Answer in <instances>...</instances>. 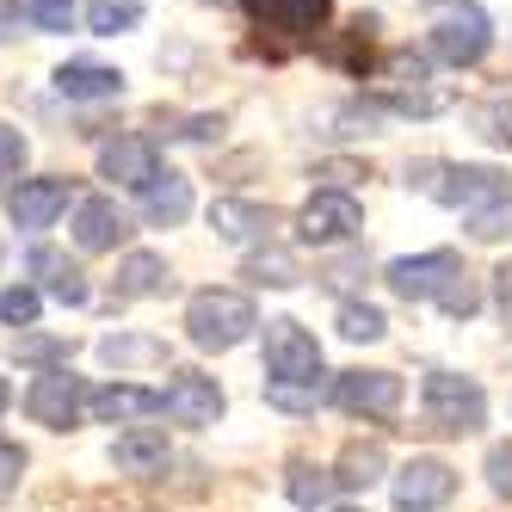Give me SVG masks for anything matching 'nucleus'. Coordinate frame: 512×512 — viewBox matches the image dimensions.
<instances>
[{
    "instance_id": "38",
    "label": "nucleus",
    "mask_w": 512,
    "mask_h": 512,
    "mask_svg": "<svg viewBox=\"0 0 512 512\" xmlns=\"http://www.w3.org/2000/svg\"><path fill=\"white\" fill-rule=\"evenodd\" d=\"M438 309H445V315H457V321H469L475 309H482V290H475V284L463 278V284H457V290H451V297H445V303H438Z\"/></svg>"
},
{
    "instance_id": "15",
    "label": "nucleus",
    "mask_w": 512,
    "mask_h": 512,
    "mask_svg": "<svg viewBox=\"0 0 512 512\" xmlns=\"http://www.w3.org/2000/svg\"><path fill=\"white\" fill-rule=\"evenodd\" d=\"M210 229H216V241H229V247H266L272 229H278V210L247 204V198H216L210 204Z\"/></svg>"
},
{
    "instance_id": "5",
    "label": "nucleus",
    "mask_w": 512,
    "mask_h": 512,
    "mask_svg": "<svg viewBox=\"0 0 512 512\" xmlns=\"http://www.w3.org/2000/svg\"><path fill=\"white\" fill-rule=\"evenodd\" d=\"M383 278H389L395 297H408V303H445L469 272L451 247H432V253H401V260H389Z\"/></svg>"
},
{
    "instance_id": "20",
    "label": "nucleus",
    "mask_w": 512,
    "mask_h": 512,
    "mask_svg": "<svg viewBox=\"0 0 512 512\" xmlns=\"http://www.w3.org/2000/svg\"><path fill=\"white\" fill-rule=\"evenodd\" d=\"M112 463L124 475H161L167 469V432L161 426H130V432H118Z\"/></svg>"
},
{
    "instance_id": "40",
    "label": "nucleus",
    "mask_w": 512,
    "mask_h": 512,
    "mask_svg": "<svg viewBox=\"0 0 512 512\" xmlns=\"http://www.w3.org/2000/svg\"><path fill=\"white\" fill-rule=\"evenodd\" d=\"M469 235H475V241H500V235H506V210H482V216H469Z\"/></svg>"
},
{
    "instance_id": "18",
    "label": "nucleus",
    "mask_w": 512,
    "mask_h": 512,
    "mask_svg": "<svg viewBox=\"0 0 512 512\" xmlns=\"http://www.w3.org/2000/svg\"><path fill=\"white\" fill-rule=\"evenodd\" d=\"M31 272L44 278V290L56 303H68V309H81L87 297H93V284H87V272L68 260V253H56V247H31Z\"/></svg>"
},
{
    "instance_id": "45",
    "label": "nucleus",
    "mask_w": 512,
    "mask_h": 512,
    "mask_svg": "<svg viewBox=\"0 0 512 512\" xmlns=\"http://www.w3.org/2000/svg\"><path fill=\"white\" fill-rule=\"evenodd\" d=\"M346 512H352V506H346Z\"/></svg>"
},
{
    "instance_id": "12",
    "label": "nucleus",
    "mask_w": 512,
    "mask_h": 512,
    "mask_svg": "<svg viewBox=\"0 0 512 512\" xmlns=\"http://www.w3.org/2000/svg\"><path fill=\"white\" fill-rule=\"evenodd\" d=\"M241 7H247V19L260 31H272V38H284V44H303V38H315V31L327 25L334 0H241Z\"/></svg>"
},
{
    "instance_id": "32",
    "label": "nucleus",
    "mask_w": 512,
    "mask_h": 512,
    "mask_svg": "<svg viewBox=\"0 0 512 512\" xmlns=\"http://www.w3.org/2000/svg\"><path fill=\"white\" fill-rule=\"evenodd\" d=\"M68 340H44V334H19V364H50V371H62L68 364Z\"/></svg>"
},
{
    "instance_id": "17",
    "label": "nucleus",
    "mask_w": 512,
    "mask_h": 512,
    "mask_svg": "<svg viewBox=\"0 0 512 512\" xmlns=\"http://www.w3.org/2000/svg\"><path fill=\"white\" fill-rule=\"evenodd\" d=\"M87 414L105 420V426H130V420L161 414V395L155 389H136V383H105V389L87 395Z\"/></svg>"
},
{
    "instance_id": "8",
    "label": "nucleus",
    "mask_w": 512,
    "mask_h": 512,
    "mask_svg": "<svg viewBox=\"0 0 512 512\" xmlns=\"http://www.w3.org/2000/svg\"><path fill=\"white\" fill-rule=\"evenodd\" d=\"M25 414L38 420V426H50V432H68L81 414H87V383L68 371H44V377H31V389H25Z\"/></svg>"
},
{
    "instance_id": "25",
    "label": "nucleus",
    "mask_w": 512,
    "mask_h": 512,
    "mask_svg": "<svg viewBox=\"0 0 512 512\" xmlns=\"http://www.w3.org/2000/svg\"><path fill=\"white\" fill-rule=\"evenodd\" d=\"M99 358L124 371V364H161V358H167V346H161V340H149V334H112V340H99Z\"/></svg>"
},
{
    "instance_id": "24",
    "label": "nucleus",
    "mask_w": 512,
    "mask_h": 512,
    "mask_svg": "<svg viewBox=\"0 0 512 512\" xmlns=\"http://www.w3.org/2000/svg\"><path fill=\"white\" fill-rule=\"evenodd\" d=\"M130 25H142V0H87V31L93 38H118Z\"/></svg>"
},
{
    "instance_id": "3",
    "label": "nucleus",
    "mask_w": 512,
    "mask_h": 512,
    "mask_svg": "<svg viewBox=\"0 0 512 512\" xmlns=\"http://www.w3.org/2000/svg\"><path fill=\"white\" fill-rule=\"evenodd\" d=\"M432 7V56L445 68H475L494 50V19L475 0H426Z\"/></svg>"
},
{
    "instance_id": "22",
    "label": "nucleus",
    "mask_w": 512,
    "mask_h": 512,
    "mask_svg": "<svg viewBox=\"0 0 512 512\" xmlns=\"http://www.w3.org/2000/svg\"><path fill=\"white\" fill-rule=\"evenodd\" d=\"M173 278H167V260L161 253H130V260L118 266V303H136V297H161Z\"/></svg>"
},
{
    "instance_id": "34",
    "label": "nucleus",
    "mask_w": 512,
    "mask_h": 512,
    "mask_svg": "<svg viewBox=\"0 0 512 512\" xmlns=\"http://www.w3.org/2000/svg\"><path fill=\"white\" fill-rule=\"evenodd\" d=\"M482 475H488V488H494L500 500H512V438H506V445H494V451H488Z\"/></svg>"
},
{
    "instance_id": "4",
    "label": "nucleus",
    "mask_w": 512,
    "mask_h": 512,
    "mask_svg": "<svg viewBox=\"0 0 512 512\" xmlns=\"http://www.w3.org/2000/svg\"><path fill=\"white\" fill-rule=\"evenodd\" d=\"M420 408H426V426L445 432V438H463V432H482L488 420V395L475 377H457V371H426L420 383Z\"/></svg>"
},
{
    "instance_id": "28",
    "label": "nucleus",
    "mask_w": 512,
    "mask_h": 512,
    "mask_svg": "<svg viewBox=\"0 0 512 512\" xmlns=\"http://www.w3.org/2000/svg\"><path fill=\"white\" fill-rule=\"evenodd\" d=\"M383 81H389V93H420V87H426V56L408 50V44L389 50V56H383Z\"/></svg>"
},
{
    "instance_id": "23",
    "label": "nucleus",
    "mask_w": 512,
    "mask_h": 512,
    "mask_svg": "<svg viewBox=\"0 0 512 512\" xmlns=\"http://www.w3.org/2000/svg\"><path fill=\"white\" fill-rule=\"evenodd\" d=\"M290 500H297V506H327V500H334V494H346L340 488V475L334 469H315V463H290Z\"/></svg>"
},
{
    "instance_id": "42",
    "label": "nucleus",
    "mask_w": 512,
    "mask_h": 512,
    "mask_svg": "<svg viewBox=\"0 0 512 512\" xmlns=\"http://www.w3.org/2000/svg\"><path fill=\"white\" fill-rule=\"evenodd\" d=\"M19 31H38V25H31V13L25 7H0V38H19Z\"/></svg>"
},
{
    "instance_id": "31",
    "label": "nucleus",
    "mask_w": 512,
    "mask_h": 512,
    "mask_svg": "<svg viewBox=\"0 0 512 512\" xmlns=\"http://www.w3.org/2000/svg\"><path fill=\"white\" fill-rule=\"evenodd\" d=\"M38 309H44V297L31 284H7V290H0V321H7V327H38Z\"/></svg>"
},
{
    "instance_id": "21",
    "label": "nucleus",
    "mask_w": 512,
    "mask_h": 512,
    "mask_svg": "<svg viewBox=\"0 0 512 512\" xmlns=\"http://www.w3.org/2000/svg\"><path fill=\"white\" fill-rule=\"evenodd\" d=\"M142 216H149L155 229H173L192 216V179L186 173H161L149 192H142Z\"/></svg>"
},
{
    "instance_id": "10",
    "label": "nucleus",
    "mask_w": 512,
    "mask_h": 512,
    "mask_svg": "<svg viewBox=\"0 0 512 512\" xmlns=\"http://www.w3.org/2000/svg\"><path fill=\"white\" fill-rule=\"evenodd\" d=\"M68 198H75V186H68L62 173H38V179H13L7 186V216L25 229V235H38L50 229L56 216L68 210Z\"/></svg>"
},
{
    "instance_id": "30",
    "label": "nucleus",
    "mask_w": 512,
    "mask_h": 512,
    "mask_svg": "<svg viewBox=\"0 0 512 512\" xmlns=\"http://www.w3.org/2000/svg\"><path fill=\"white\" fill-rule=\"evenodd\" d=\"M340 334H346V340H383L389 321H383L377 303H340Z\"/></svg>"
},
{
    "instance_id": "16",
    "label": "nucleus",
    "mask_w": 512,
    "mask_h": 512,
    "mask_svg": "<svg viewBox=\"0 0 512 512\" xmlns=\"http://www.w3.org/2000/svg\"><path fill=\"white\" fill-rule=\"evenodd\" d=\"M68 229H75V247L81 253H112L118 241H130V210L118 198H81Z\"/></svg>"
},
{
    "instance_id": "11",
    "label": "nucleus",
    "mask_w": 512,
    "mask_h": 512,
    "mask_svg": "<svg viewBox=\"0 0 512 512\" xmlns=\"http://www.w3.org/2000/svg\"><path fill=\"white\" fill-rule=\"evenodd\" d=\"M99 179H112V186H124V192H149L161 179L155 136H112V142H99Z\"/></svg>"
},
{
    "instance_id": "14",
    "label": "nucleus",
    "mask_w": 512,
    "mask_h": 512,
    "mask_svg": "<svg viewBox=\"0 0 512 512\" xmlns=\"http://www.w3.org/2000/svg\"><path fill=\"white\" fill-rule=\"evenodd\" d=\"M457 494V469L438 463V457H414L395 469V506L401 512H438Z\"/></svg>"
},
{
    "instance_id": "7",
    "label": "nucleus",
    "mask_w": 512,
    "mask_h": 512,
    "mask_svg": "<svg viewBox=\"0 0 512 512\" xmlns=\"http://www.w3.org/2000/svg\"><path fill=\"white\" fill-rule=\"evenodd\" d=\"M364 229V204L352 192H315L303 210H297V241L303 247H340Z\"/></svg>"
},
{
    "instance_id": "6",
    "label": "nucleus",
    "mask_w": 512,
    "mask_h": 512,
    "mask_svg": "<svg viewBox=\"0 0 512 512\" xmlns=\"http://www.w3.org/2000/svg\"><path fill=\"white\" fill-rule=\"evenodd\" d=\"M266 377L272 383L315 389V377H321V346H315V334H309L303 321H290V315L266 321Z\"/></svg>"
},
{
    "instance_id": "37",
    "label": "nucleus",
    "mask_w": 512,
    "mask_h": 512,
    "mask_svg": "<svg viewBox=\"0 0 512 512\" xmlns=\"http://www.w3.org/2000/svg\"><path fill=\"white\" fill-rule=\"evenodd\" d=\"M315 179H321V192H352V179H364L352 161H327V167H315Z\"/></svg>"
},
{
    "instance_id": "19",
    "label": "nucleus",
    "mask_w": 512,
    "mask_h": 512,
    "mask_svg": "<svg viewBox=\"0 0 512 512\" xmlns=\"http://www.w3.org/2000/svg\"><path fill=\"white\" fill-rule=\"evenodd\" d=\"M50 81H56L62 99H81V105H93V99H118V93H124V75H118V68H105V62H62Z\"/></svg>"
},
{
    "instance_id": "41",
    "label": "nucleus",
    "mask_w": 512,
    "mask_h": 512,
    "mask_svg": "<svg viewBox=\"0 0 512 512\" xmlns=\"http://www.w3.org/2000/svg\"><path fill=\"white\" fill-rule=\"evenodd\" d=\"M494 303H500V321L512 327V260H506V266L494 272Z\"/></svg>"
},
{
    "instance_id": "29",
    "label": "nucleus",
    "mask_w": 512,
    "mask_h": 512,
    "mask_svg": "<svg viewBox=\"0 0 512 512\" xmlns=\"http://www.w3.org/2000/svg\"><path fill=\"white\" fill-rule=\"evenodd\" d=\"M247 278L253 284H272V290H290V284H297V260H290L284 247H266V253H253V260H247Z\"/></svg>"
},
{
    "instance_id": "9",
    "label": "nucleus",
    "mask_w": 512,
    "mask_h": 512,
    "mask_svg": "<svg viewBox=\"0 0 512 512\" xmlns=\"http://www.w3.org/2000/svg\"><path fill=\"white\" fill-rule=\"evenodd\" d=\"M340 414H364V420H395L401 414V377L395 371H340L327 389Z\"/></svg>"
},
{
    "instance_id": "1",
    "label": "nucleus",
    "mask_w": 512,
    "mask_h": 512,
    "mask_svg": "<svg viewBox=\"0 0 512 512\" xmlns=\"http://www.w3.org/2000/svg\"><path fill=\"white\" fill-rule=\"evenodd\" d=\"M408 186L426 192V198H438V204H451V210H469V216L512 204V173L475 167V161H414L408 167Z\"/></svg>"
},
{
    "instance_id": "39",
    "label": "nucleus",
    "mask_w": 512,
    "mask_h": 512,
    "mask_svg": "<svg viewBox=\"0 0 512 512\" xmlns=\"http://www.w3.org/2000/svg\"><path fill=\"white\" fill-rule=\"evenodd\" d=\"M19 469H25V451L19 445H0V500L19 488Z\"/></svg>"
},
{
    "instance_id": "13",
    "label": "nucleus",
    "mask_w": 512,
    "mask_h": 512,
    "mask_svg": "<svg viewBox=\"0 0 512 512\" xmlns=\"http://www.w3.org/2000/svg\"><path fill=\"white\" fill-rule=\"evenodd\" d=\"M161 414L173 426H216L223 389H216V377H204V371H173L167 389H161Z\"/></svg>"
},
{
    "instance_id": "33",
    "label": "nucleus",
    "mask_w": 512,
    "mask_h": 512,
    "mask_svg": "<svg viewBox=\"0 0 512 512\" xmlns=\"http://www.w3.org/2000/svg\"><path fill=\"white\" fill-rule=\"evenodd\" d=\"M25 13L38 31H68L75 25V0H25Z\"/></svg>"
},
{
    "instance_id": "26",
    "label": "nucleus",
    "mask_w": 512,
    "mask_h": 512,
    "mask_svg": "<svg viewBox=\"0 0 512 512\" xmlns=\"http://www.w3.org/2000/svg\"><path fill=\"white\" fill-rule=\"evenodd\" d=\"M469 130L494 142V149H512V99H482V105H469Z\"/></svg>"
},
{
    "instance_id": "2",
    "label": "nucleus",
    "mask_w": 512,
    "mask_h": 512,
    "mask_svg": "<svg viewBox=\"0 0 512 512\" xmlns=\"http://www.w3.org/2000/svg\"><path fill=\"white\" fill-rule=\"evenodd\" d=\"M253 327H260V315H253L247 290H198V297L186 303V340L198 352H235Z\"/></svg>"
},
{
    "instance_id": "43",
    "label": "nucleus",
    "mask_w": 512,
    "mask_h": 512,
    "mask_svg": "<svg viewBox=\"0 0 512 512\" xmlns=\"http://www.w3.org/2000/svg\"><path fill=\"white\" fill-rule=\"evenodd\" d=\"M210 7H241V0H210Z\"/></svg>"
},
{
    "instance_id": "44",
    "label": "nucleus",
    "mask_w": 512,
    "mask_h": 512,
    "mask_svg": "<svg viewBox=\"0 0 512 512\" xmlns=\"http://www.w3.org/2000/svg\"><path fill=\"white\" fill-rule=\"evenodd\" d=\"M0 408H7V383H0Z\"/></svg>"
},
{
    "instance_id": "35",
    "label": "nucleus",
    "mask_w": 512,
    "mask_h": 512,
    "mask_svg": "<svg viewBox=\"0 0 512 512\" xmlns=\"http://www.w3.org/2000/svg\"><path fill=\"white\" fill-rule=\"evenodd\" d=\"M266 401H272V408H290V414H309L315 401H321V389H297V383H266Z\"/></svg>"
},
{
    "instance_id": "27",
    "label": "nucleus",
    "mask_w": 512,
    "mask_h": 512,
    "mask_svg": "<svg viewBox=\"0 0 512 512\" xmlns=\"http://www.w3.org/2000/svg\"><path fill=\"white\" fill-rule=\"evenodd\" d=\"M340 488H371V482H383V445H346V457H340Z\"/></svg>"
},
{
    "instance_id": "36",
    "label": "nucleus",
    "mask_w": 512,
    "mask_h": 512,
    "mask_svg": "<svg viewBox=\"0 0 512 512\" xmlns=\"http://www.w3.org/2000/svg\"><path fill=\"white\" fill-rule=\"evenodd\" d=\"M25 167V136L13 124H0V179H13Z\"/></svg>"
}]
</instances>
